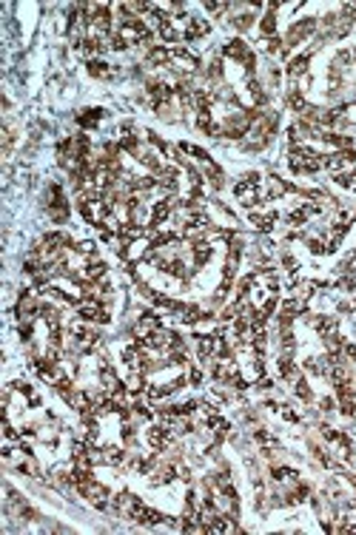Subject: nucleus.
I'll list each match as a JSON object with an SVG mask.
<instances>
[{
	"label": "nucleus",
	"instance_id": "nucleus-3",
	"mask_svg": "<svg viewBox=\"0 0 356 535\" xmlns=\"http://www.w3.org/2000/svg\"><path fill=\"white\" fill-rule=\"evenodd\" d=\"M168 60H171V66H174L177 71H183V74L197 71V57H194V54H188V52H183V49H174Z\"/></svg>",
	"mask_w": 356,
	"mask_h": 535
},
{
	"label": "nucleus",
	"instance_id": "nucleus-4",
	"mask_svg": "<svg viewBox=\"0 0 356 535\" xmlns=\"http://www.w3.org/2000/svg\"><path fill=\"white\" fill-rule=\"evenodd\" d=\"M208 32H211V26H208L203 18H188V29H186L183 37H186V40H197V37H205Z\"/></svg>",
	"mask_w": 356,
	"mask_h": 535
},
{
	"label": "nucleus",
	"instance_id": "nucleus-10",
	"mask_svg": "<svg viewBox=\"0 0 356 535\" xmlns=\"http://www.w3.org/2000/svg\"><path fill=\"white\" fill-rule=\"evenodd\" d=\"M188 379H191V385H203V370H191V373H188Z\"/></svg>",
	"mask_w": 356,
	"mask_h": 535
},
{
	"label": "nucleus",
	"instance_id": "nucleus-8",
	"mask_svg": "<svg viewBox=\"0 0 356 535\" xmlns=\"http://www.w3.org/2000/svg\"><path fill=\"white\" fill-rule=\"evenodd\" d=\"M100 117H103V111H97V108H94V111H89V114L80 117V125H86V128H89V125H97Z\"/></svg>",
	"mask_w": 356,
	"mask_h": 535
},
{
	"label": "nucleus",
	"instance_id": "nucleus-5",
	"mask_svg": "<svg viewBox=\"0 0 356 535\" xmlns=\"http://www.w3.org/2000/svg\"><path fill=\"white\" fill-rule=\"evenodd\" d=\"M305 69H308V54H299V57H294V60L288 63V74H291V77H299Z\"/></svg>",
	"mask_w": 356,
	"mask_h": 535
},
{
	"label": "nucleus",
	"instance_id": "nucleus-7",
	"mask_svg": "<svg viewBox=\"0 0 356 535\" xmlns=\"http://www.w3.org/2000/svg\"><path fill=\"white\" fill-rule=\"evenodd\" d=\"M274 29H276V18H274V12H271V15H265V18H262V35L274 37Z\"/></svg>",
	"mask_w": 356,
	"mask_h": 535
},
{
	"label": "nucleus",
	"instance_id": "nucleus-1",
	"mask_svg": "<svg viewBox=\"0 0 356 535\" xmlns=\"http://www.w3.org/2000/svg\"><path fill=\"white\" fill-rule=\"evenodd\" d=\"M80 319L83 322H100V325H106L111 316L106 313V307L100 305L97 299H86L80 305Z\"/></svg>",
	"mask_w": 356,
	"mask_h": 535
},
{
	"label": "nucleus",
	"instance_id": "nucleus-6",
	"mask_svg": "<svg viewBox=\"0 0 356 535\" xmlns=\"http://www.w3.org/2000/svg\"><path fill=\"white\" fill-rule=\"evenodd\" d=\"M89 71L94 74V77H108V74H111V71H108V66L103 60H91L89 63Z\"/></svg>",
	"mask_w": 356,
	"mask_h": 535
},
{
	"label": "nucleus",
	"instance_id": "nucleus-2",
	"mask_svg": "<svg viewBox=\"0 0 356 535\" xmlns=\"http://www.w3.org/2000/svg\"><path fill=\"white\" fill-rule=\"evenodd\" d=\"M80 492H83V495H86V498H89L97 509H106V507H108V490L103 487V484L91 481V484H86Z\"/></svg>",
	"mask_w": 356,
	"mask_h": 535
},
{
	"label": "nucleus",
	"instance_id": "nucleus-9",
	"mask_svg": "<svg viewBox=\"0 0 356 535\" xmlns=\"http://www.w3.org/2000/svg\"><path fill=\"white\" fill-rule=\"evenodd\" d=\"M231 23L237 29H248L251 23H254V15H237V18H231Z\"/></svg>",
	"mask_w": 356,
	"mask_h": 535
}]
</instances>
